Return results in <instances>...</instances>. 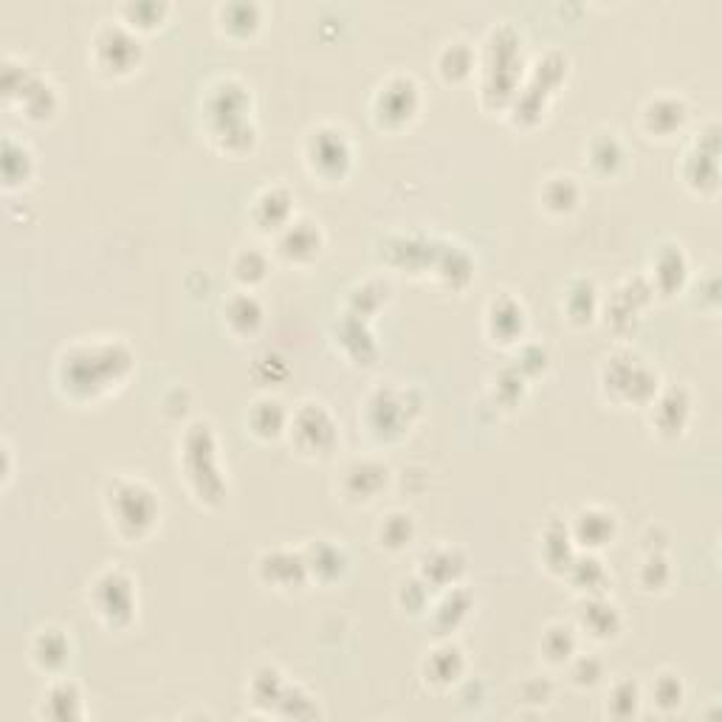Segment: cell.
Listing matches in <instances>:
<instances>
[{
  "label": "cell",
  "mask_w": 722,
  "mask_h": 722,
  "mask_svg": "<svg viewBox=\"0 0 722 722\" xmlns=\"http://www.w3.org/2000/svg\"><path fill=\"white\" fill-rule=\"evenodd\" d=\"M209 119H212V133H215V139H223V147H232L237 136L243 139V144L252 142V127L246 116V94L232 82L215 91L209 102Z\"/></svg>",
  "instance_id": "cell-4"
},
{
  "label": "cell",
  "mask_w": 722,
  "mask_h": 722,
  "mask_svg": "<svg viewBox=\"0 0 722 722\" xmlns=\"http://www.w3.org/2000/svg\"><path fill=\"white\" fill-rule=\"evenodd\" d=\"M345 474V491L356 500H373L378 488L387 483V469L378 463H356Z\"/></svg>",
  "instance_id": "cell-19"
},
{
  "label": "cell",
  "mask_w": 722,
  "mask_h": 722,
  "mask_svg": "<svg viewBox=\"0 0 722 722\" xmlns=\"http://www.w3.org/2000/svg\"><path fill=\"white\" fill-rule=\"evenodd\" d=\"M283 691H285V683L280 680V672H274V669H260V672L254 675L252 694L257 706H268V708L280 706Z\"/></svg>",
  "instance_id": "cell-29"
},
{
  "label": "cell",
  "mask_w": 722,
  "mask_h": 722,
  "mask_svg": "<svg viewBox=\"0 0 722 722\" xmlns=\"http://www.w3.org/2000/svg\"><path fill=\"white\" fill-rule=\"evenodd\" d=\"M96 57L108 71H130L139 60V40H133L122 29H105L96 40Z\"/></svg>",
  "instance_id": "cell-9"
},
{
  "label": "cell",
  "mask_w": 722,
  "mask_h": 722,
  "mask_svg": "<svg viewBox=\"0 0 722 722\" xmlns=\"http://www.w3.org/2000/svg\"><path fill=\"white\" fill-rule=\"evenodd\" d=\"M542 652L550 663H567L576 655V632L562 624L550 627L542 638Z\"/></svg>",
  "instance_id": "cell-26"
},
{
  "label": "cell",
  "mask_w": 722,
  "mask_h": 722,
  "mask_svg": "<svg viewBox=\"0 0 722 722\" xmlns=\"http://www.w3.org/2000/svg\"><path fill=\"white\" fill-rule=\"evenodd\" d=\"M491 325H494V336H500V339H511V336H517L522 333V322H525V314H522V308H519L514 299H497L494 305H491Z\"/></svg>",
  "instance_id": "cell-25"
},
{
  "label": "cell",
  "mask_w": 722,
  "mask_h": 722,
  "mask_svg": "<svg viewBox=\"0 0 722 722\" xmlns=\"http://www.w3.org/2000/svg\"><path fill=\"white\" fill-rule=\"evenodd\" d=\"M581 627L587 629L593 638H613L621 627L618 607L604 601V598H590L581 610Z\"/></svg>",
  "instance_id": "cell-18"
},
{
  "label": "cell",
  "mask_w": 722,
  "mask_h": 722,
  "mask_svg": "<svg viewBox=\"0 0 722 722\" xmlns=\"http://www.w3.org/2000/svg\"><path fill=\"white\" fill-rule=\"evenodd\" d=\"M184 466H187V480L198 500L204 503H218L223 494V477L218 469V449H215V435L209 424L189 426L184 438Z\"/></svg>",
  "instance_id": "cell-2"
},
{
  "label": "cell",
  "mask_w": 722,
  "mask_h": 722,
  "mask_svg": "<svg viewBox=\"0 0 722 722\" xmlns=\"http://www.w3.org/2000/svg\"><path fill=\"white\" fill-rule=\"evenodd\" d=\"M463 570V559L455 550L440 548L435 553L424 556V584H449L457 579V573Z\"/></svg>",
  "instance_id": "cell-23"
},
{
  "label": "cell",
  "mask_w": 722,
  "mask_h": 722,
  "mask_svg": "<svg viewBox=\"0 0 722 722\" xmlns=\"http://www.w3.org/2000/svg\"><path fill=\"white\" fill-rule=\"evenodd\" d=\"M71 658V644L60 629H43L32 644V660L37 669H43L48 675L60 672Z\"/></svg>",
  "instance_id": "cell-12"
},
{
  "label": "cell",
  "mask_w": 722,
  "mask_h": 722,
  "mask_svg": "<svg viewBox=\"0 0 722 722\" xmlns=\"http://www.w3.org/2000/svg\"><path fill=\"white\" fill-rule=\"evenodd\" d=\"M133 356L119 342L71 347L60 361V384L71 395L105 393L110 384L122 381L130 373Z\"/></svg>",
  "instance_id": "cell-1"
},
{
  "label": "cell",
  "mask_w": 722,
  "mask_h": 722,
  "mask_svg": "<svg viewBox=\"0 0 722 722\" xmlns=\"http://www.w3.org/2000/svg\"><path fill=\"white\" fill-rule=\"evenodd\" d=\"M288 429H291V440H297L299 449L308 455H325L336 440L330 415L316 404H305L297 415H291Z\"/></svg>",
  "instance_id": "cell-6"
},
{
  "label": "cell",
  "mask_w": 722,
  "mask_h": 722,
  "mask_svg": "<svg viewBox=\"0 0 722 722\" xmlns=\"http://www.w3.org/2000/svg\"><path fill=\"white\" fill-rule=\"evenodd\" d=\"M641 708V691L632 680H621L615 683L613 691H610V700H607V711L613 714L615 720H629L635 717Z\"/></svg>",
  "instance_id": "cell-27"
},
{
  "label": "cell",
  "mask_w": 722,
  "mask_h": 722,
  "mask_svg": "<svg viewBox=\"0 0 722 722\" xmlns=\"http://www.w3.org/2000/svg\"><path fill=\"white\" fill-rule=\"evenodd\" d=\"M322 246V235L311 220H299V223H288L280 235V252L291 260H311Z\"/></svg>",
  "instance_id": "cell-14"
},
{
  "label": "cell",
  "mask_w": 722,
  "mask_h": 722,
  "mask_svg": "<svg viewBox=\"0 0 722 722\" xmlns=\"http://www.w3.org/2000/svg\"><path fill=\"white\" fill-rule=\"evenodd\" d=\"M291 195L285 189H266L257 206H254V218L263 229H274V232H283L285 226L291 223Z\"/></svg>",
  "instance_id": "cell-16"
},
{
  "label": "cell",
  "mask_w": 722,
  "mask_h": 722,
  "mask_svg": "<svg viewBox=\"0 0 722 722\" xmlns=\"http://www.w3.org/2000/svg\"><path fill=\"white\" fill-rule=\"evenodd\" d=\"M466 672V660H463V652L457 646L446 644L435 649L424 663V675L426 680L435 686V689H449L455 686L457 680L463 677Z\"/></svg>",
  "instance_id": "cell-10"
},
{
  "label": "cell",
  "mask_w": 722,
  "mask_h": 722,
  "mask_svg": "<svg viewBox=\"0 0 722 722\" xmlns=\"http://www.w3.org/2000/svg\"><path fill=\"white\" fill-rule=\"evenodd\" d=\"M590 156H593L590 161L596 164L598 170L610 173V170H615L621 164L624 150H621V144L615 142L613 136H598L596 142L590 144Z\"/></svg>",
  "instance_id": "cell-33"
},
{
  "label": "cell",
  "mask_w": 722,
  "mask_h": 722,
  "mask_svg": "<svg viewBox=\"0 0 722 722\" xmlns=\"http://www.w3.org/2000/svg\"><path fill=\"white\" fill-rule=\"evenodd\" d=\"M96 613L108 621L110 627H122L133 615V584L125 573L108 570L94 584Z\"/></svg>",
  "instance_id": "cell-5"
},
{
  "label": "cell",
  "mask_w": 722,
  "mask_h": 722,
  "mask_svg": "<svg viewBox=\"0 0 722 722\" xmlns=\"http://www.w3.org/2000/svg\"><path fill=\"white\" fill-rule=\"evenodd\" d=\"M652 697L663 711H675V708L683 706V697H686L683 680L677 675H660L652 686Z\"/></svg>",
  "instance_id": "cell-31"
},
{
  "label": "cell",
  "mask_w": 722,
  "mask_h": 722,
  "mask_svg": "<svg viewBox=\"0 0 722 722\" xmlns=\"http://www.w3.org/2000/svg\"><path fill=\"white\" fill-rule=\"evenodd\" d=\"M226 322L235 333H254L263 322V305L252 294H237L226 305Z\"/></svg>",
  "instance_id": "cell-21"
},
{
  "label": "cell",
  "mask_w": 722,
  "mask_h": 722,
  "mask_svg": "<svg viewBox=\"0 0 722 722\" xmlns=\"http://www.w3.org/2000/svg\"><path fill=\"white\" fill-rule=\"evenodd\" d=\"M610 384L613 390H627V398L641 401L646 395L655 393V378L646 373L641 364H635V359H613L610 367Z\"/></svg>",
  "instance_id": "cell-15"
},
{
  "label": "cell",
  "mask_w": 722,
  "mask_h": 722,
  "mask_svg": "<svg viewBox=\"0 0 722 722\" xmlns=\"http://www.w3.org/2000/svg\"><path fill=\"white\" fill-rule=\"evenodd\" d=\"M378 116L390 125H401L415 116L418 110V88L412 79H393L387 88H381L376 102Z\"/></svg>",
  "instance_id": "cell-8"
},
{
  "label": "cell",
  "mask_w": 722,
  "mask_h": 722,
  "mask_svg": "<svg viewBox=\"0 0 722 722\" xmlns=\"http://www.w3.org/2000/svg\"><path fill=\"white\" fill-rule=\"evenodd\" d=\"M82 706H85V703H82V694H79L77 683L57 680V683L48 686L40 714L51 717V720H79V717L85 714Z\"/></svg>",
  "instance_id": "cell-11"
},
{
  "label": "cell",
  "mask_w": 722,
  "mask_h": 722,
  "mask_svg": "<svg viewBox=\"0 0 722 722\" xmlns=\"http://www.w3.org/2000/svg\"><path fill=\"white\" fill-rule=\"evenodd\" d=\"M288 412L280 401H260L252 409V432L260 438H277L283 429H288Z\"/></svg>",
  "instance_id": "cell-22"
},
{
  "label": "cell",
  "mask_w": 722,
  "mask_h": 722,
  "mask_svg": "<svg viewBox=\"0 0 722 722\" xmlns=\"http://www.w3.org/2000/svg\"><path fill=\"white\" fill-rule=\"evenodd\" d=\"M110 517L122 536H142L158 517V500L139 480H116L108 497Z\"/></svg>",
  "instance_id": "cell-3"
},
{
  "label": "cell",
  "mask_w": 722,
  "mask_h": 722,
  "mask_svg": "<svg viewBox=\"0 0 722 722\" xmlns=\"http://www.w3.org/2000/svg\"><path fill=\"white\" fill-rule=\"evenodd\" d=\"M305 562H308V573H314V576L325 581L339 579L347 570L345 550L330 545V542H316V545H311Z\"/></svg>",
  "instance_id": "cell-20"
},
{
  "label": "cell",
  "mask_w": 722,
  "mask_h": 722,
  "mask_svg": "<svg viewBox=\"0 0 722 722\" xmlns=\"http://www.w3.org/2000/svg\"><path fill=\"white\" fill-rule=\"evenodd\" d=\"M308 156H311V164L319 173L336 178V175H342L350 167V144H347L342 130L322 127V130H316L314 136H311V142H308Z\"/></svg>",
  "instance_id": "cell-7"
},
{
  "label": "cell",
  "mask_w": 722,
  "mask_h": 722,
  "mask_svg": "<svg viewBox=\"0 0 722 722\" xmlns=\"http://www.w3.org/2000/svg\"><path fill=\"white\" fill-rule=\"evenodd\" d=\"M412 534H415V525H412L409 514H390L381 525V542L387 548H404V545H409Z\"/></svg>",
  "instance_id": "cell-32"
},
{
  "label": "cell",
  "mask_w": 722,
  "mask_h": 722,
  "mask_svg": "<svg viewBox=\"0 0 722 722\" xmlns=\"http://www.w3.org/2000/svg\"><path fill=\"white\" fill-rule=\"evenodd\" d=\"M266 257L260 252H243L240 257H237V263H235V277L240 280V283H246V285H254L257 280H263L266 277Z\"/></svg>",
  "instance_id": "cell-34"
},
{
  "label": "cell",
  "mask_w": 722,
  "mask_h": 722,
  "mask_svg": "<svg viewBox=\"0 0 722 722\" xmlns=\"http://www.w3.org/2000/svg\"><path fill=\"white\" fill-rule=\"evenodd\" d=\"M686 122V108L675 99H658L646 108V125L652 133H672Z\"/></svg>",
  "instance_id": "cell-24"
},
{
  "label": "cell",
  "mask_w": 722,
  "mask_h": 722,
  "mask_svg": "<svg viewBox=\"0 0 722 722\" xmlns=\"http://www.w3.org/2000/svg\"><path fill=\"white\" fill-rule=\"evenodd\" d=\"M666 415H669V421H663L660 429H663V432H680L683 424H686V415H689V401H686L683 390H672V393H666L660 398L658 421L666 418Z\"/></svg>",
  "instance_id": "cell-28"
},
{
  "label": "cell",
  "mask_w": 722,
  "mask_h": 722,
  "mask_svg": "<svg viewBox=\"0 0 722 722\" xmlns=\"http://www.w3.org/2000/svg\"><path fill=\"white\" fill-rule=\"evenodd\" d=\"M260 570L268 584H277V587H294L308 579V562H305V556H297V553H280V550L268 553L260 562Z\"/></svg>",
  "instance_id": "cell-13"
},
{
  "label": "cell",
  "mask_w": 722,
  "mask_h": 722,
  "mask_svg": "<svg viewBox=\"0 0 722 722\" xmlns=\"http://www.w3.org/2000/svg\"><path fill=\"white\" fill-rule=\"evenodd\" d=\"M545 206L553 212H570L573 206L579 204V187L573 178H553L548 187H545Z\"/></svg>",
  "instance_id": "cell-30"
},
{
  "label": "cell",
  "mask_w": 722,
  "mask_h": 722,
  "mask_svg": "<svg viewBox=\"0 0 722 722\" xmlns=\"http://www.w3.org/2000/svg\"><path fill=\"white\" fill-rule=\"evenodd\" d=\"M601 677H604V666H601V660H596V658L576 660V666H573V680H576L579 686H596Z\"/></svg>",
  "instance_id": "cell-35"
},
{
  "label": "cell",
  "mask_w": 722,
  "mask_h": 722,
  "mask_svg": "<svg viewBox=\"0 0 722 722\" xmlns=\"http://www.w3.org/2000/svg\"><path fill=\"white\" fill-rule=\"evenodd\" d=\"M615 534V519L613 514L607 511H598V508H590V511H581L576 517V525H573V539L581 542V545H607Z\"/></svg>",
  "instance_id": "cell-17"
}]
</instances>
